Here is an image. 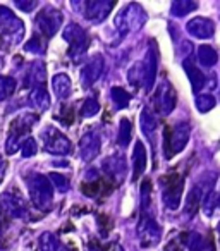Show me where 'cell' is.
I'll use <instances>...</instances> for the list:
<instances>
[{
	"label": "cell",
	"instance_id": "obj_43",
	"mask_svg": "<svg viewBox=\"0 0 220 251\" xmlns=\"http://www.w3.org/2000/svg\"><path fill=\"white\" fill-rule=\"evenodd\" d=\"M4 174H5V160L0 157V182L4 181Z\"/></svg>",
	"mask_w": 220,
	"mask_h": 251
},
{
	"label": "cell",
	"instance_id": "obj_12",
	"mask_svg": "<svg viewBox=\"0 0 220 251\" xmlns=\"http://www.w3.org/2000/svg\"><path fill=\"white\" fill-rule=\"evenodd\" d=\"M114 5H116V2H112V0H88L83 4L84 18L90 19L91 23H101L108 18Z\"/></svg>",
	"mask_w": 220,
	"mask_h": 251
},
{
	"label": "cell",
	"instance_id": "obj_24",
	"mask_svg": "<svg viewBox=\"0 0 220 251\" xmlns=\"http://www.w3.org/2000/svg\"><path fill=\"white\" fill-rule=\"evenodd\" d=\"M140 122H141V129H143V133L151 140V136L155 134V129H157V124H158L155 112L151 110L150 107H145L143 112H141Z\"/></svg>",
	"mask_w": 220,
	"mask_h": 251
},
{
	"label": "cell",
	"instance_id": "obj_23",
	"mask_svg": "<svg viewBox=\"0 0 220 251\" xmlns=\"http://www.w3.org/2000/svg\"><path fill=\"white\" fill-rule=\"evenodd\" d=\"M45 79H47L45 64H43L42 60H36V62H33L31 67H29V71H28V76H26V84L38 88V86H43Z\"/></svg>",
	"mask_w": 220,
	"mask_h": 251
},
{
	"label": "cell",
	"instance_id": "obj_25",
	"mask_svg": "<svg viewBox=\"0 0 220 251\" xmlns=\"http://www.w3.org/2000/svg\"><path fill=\"white\" fill-rule=\"evenodd\" d=\"M29 101H31L33 107H36L38 110H42V112L49 110V107H50V97H49V93H47L45 86L33 88L31 97H29Z\"/></svg>",
	"mask_w": 220,
	"mask_h": 251
},
{
	"label": "cell",
	"instance_id": "obj_42",
	"mask_svg": "<svg viewBox=\"0 0 220 251\" xmlns=\"http://www.w3.org/2000/svg\"><path fill=\"white\" fill-rule=\"evenodd\" d=\"M16 5L21 7L23 11H33L38 4H36V2H29V4H24V2H16Z\"/></svg>",
	"mask_w": 220,
	"mask_h": 251
},
{
	"label": "cell",
	"instance_id": "obj_35",
	"mask_svg": "<svg viewBox=\"0 0 220 251\" xmlns=\"http://www.w3.org/2000/svg\"><path fill=\"white\" fill-rule=\"evenodd\" d=\"M49 181L50 184H52V188L55 189V191L59 193H66L67 189H69V179L66 177V176L62 174H55V172H52V174L49 176Z\"/></svg>",
	"mask_w": 220,
	"mask_h": 251
},
{
	"label": "cell",
	"instance_id": "obj_13",
	"mask_svg": "<svg viewBox=\"0 0 220 251\" xmlns=\"http://www.w3.org/2000/svg\"><path fill=\"white\" fill-rule=\"evenodd\" d=\"M188 33L193 38L198 40H210L215 35V23L208 18H201V16H196V18L189 19L188 25H186Z\"/></svg>",
	"mask_w": 220,
	"mask_h": 251
},
{
	"label": "cell",
	"instance_id": "obj_26",
	"mask_svg": "<svg viewBox=\"0 0 220 251\" xmlns=\"http://www.w3.org/2000/svg\"><path fill=\"white\" fill-rule=\"evenodd\" d=\"M198 4L193 0H174L171 5V14L174 18H184V16L191 14L193 11H196Z\"/></svg>",
	"mask_w": 220,
	"mask_h": 251
},
{
	"label": "cell",
	"instance_id": "obj_37",
	"mask_svg": "<svg viewBox=\"0 0 220 251\" xmlns=\"http://www.w3.org/2000/svg\"><path fill=\"white\" fill-rule=\"evenodd\" d=\"M19 148H21V151H23V157H33V155H36V151H38V145H36V141L33 140V138H26Z\"/></svg>",
	"mask_w": 220,
	"mask_h": 251
},
{
	"label": "cell",
	"instance_id": "obj_44",
	"mask_svg": "<svg viewBox=\"0 0 220 251\" xmlns=\"http://www.w3.org/2000/svg\"><path fill=\"white\" fill-rule=\"evenodd\" d=\"M217 232H219V241H220V222H219V226H217Z\"/></svg>",
	"mask_w": 220,
	"mask_h": 251
},
{
	"label": "cell",
	"instance_id": "obj_10",
	"mask_svg": "<svg viewBox=\"0 0 220 251\" xmlns=\"http://www.w3.org/2000/svg\"><path fill=\"white\" fill-rule=\"evenodd\" d=\"M175 105H177V93H175L174 86L169 81L158 84L157 91H155V108L162 115H171L175 110Z\"/></svg>",
	"mask_w": 220,
	"mask_h": 251
},
{
	"label": "cell",
	"instance_id": "obj_39",
	"mask_svg": "<svg viewBox=\"0 0 220 251\" xmlns=\"http://www.w3.org/2000/svg\"><path fill=\"white\" fill-rule=\"evenodd\" d=\"M24 50H26V52H36V53H40L42 50H45V43H43V40L38 38V36H33V38L29 40L28 43H26Z\"/></svg>",
	"mask_w": 220,
	"mask_h": 251
},
{
	"label": "cell",
	"instance_id": "obj_17",
	"mask_svg": "<svg viewBox=\"0 0 220 251\" xmlns=\"http://www.w3.org/2000/svg\"><path fill=\"white\" fill-rule=\"evenodd\" d=\"M157 69H158V53L155 45H150L147 52V57L143 60V71H145V88L148 91L155 86V79H157Z\"/></svg>",
	"mask_w": 220,
	"mask_h": 251
},
{
	"label": "cell",
	"instance_id": "obj_9",
	"mask_svg": "<svg viewBox=\"0 0 220 251\" xmlns=\"http://www.w3.org/2000/svg\"><path fill=\"white\" fill-rule=\"evenodd\" d=\"M138 239L143 248L157 246L160 243L162 230L150 213H141V219L138 222Z\"/></svg>",
	"mask_w": 220,
	"mask_h": 251
},
{
	"label": "cell",
	"instance_id": "obj_15",
	"mask_svg": "<svg viewBox=\"0 0 220 251\" xmlns=\"http://www.w3.org/2000/svg\"><path fill=\"white\" fill-rule=\"evenodd\" d=\"M100 134L97 131H88V133L83 134L79 141V150H81V158L84 162H91L98 153H100Z\"/></svg>",
	"mask_w": 220,
	"mask_h": 251
},
{
	"label": "cell",
	"instance_id": "obj_8",
	"mask_svg": "<svg viewBox=\"0 0 220 251\" xmlns=\"http://www.w3.org/2000/svg\"><path fill=\"white\" fill-rule=\"evenodd\" d=\"M43 150L52 155H69L73 151V143L67 136H64L55 127H47L42 133Z\"/></svg>",
	"mask_w": 220,
	"mask_h": 251
},
{
	"label": "cell",
	"instance_id": "obj_22",
	"mask_svg": "<svg viewBox=\"0 0 220 251\" xmlns=\"http://www.w3.org/2000/svg\"><path fill=\"white\" fill-rule=\"evenodd\" d=\"M52 90L59 100H67L73 93V81L67 74L60 73L52 77Z\"/></svg>",
	"mask_w": 220,
	"mask_h": 251
},
{
	"label": "cell",
	"instance_id": "obj_3",
	"mask_svg": "<svg viewBox=\"0 0 220 251\" xmlns=\"http://www.w3.org/2000/svg\"><path fill=\"white\" fill-rule=\"evenodd\" d=\"M147 23V14L138 4H127L116 16V28L121 36H126L131 31H140Z\"/></svg>",
	"mask_w": 220,
	"mask_h": 251
},
{
	"label": "cell",
	"instance_id": "obj_5",
	"mask_svg": "<svg viewBox=\"0 0 220 251\" xmlns=\"http://www.w3.org/2000/svg\"><path fill=\"white\" fill-rule=\"evenodd\" d=\"M213 186H215V176L213 174H205L196 181V184L189 191L188 200H186V213L189 217L195 215L196 210L203 205L205 198L212 193Z\"/></svg>",
	"mask_w": 220,
	"mask_h": 251
},
{
	"label": "cell",
	"instance_id": "obj_32",
	"mask_svg": "<svg viewBox=\"0 0 220 251\" xmlns=\"http://www.w3.org/2000/svg\"><path fill=\"white\" fill-rule=\"evenodd\" d=\"M195 103H196V108H198L201 114H206V112H210L215 107L217 100L210 93H199V95H196Z\"/></svg>",
	"mask_w": 220,
	"mask_h": 251
},
{
	"label": "cell",
	"instance_id": "obj_28",
	"mask_svg": "<svg viewBox=\"0 0 220 251\" xmlns=\"http://www.w3.org/2000/svg\"><path fill=\"white\" fill-rule=\"evenodd\" d=\"M198 60L203 67H213L219 62V53L210 45H201L198 49Z\"/></svg>",
	"mask_w": 220,
	"mask_h": 251
},
{
	"label": "cell",
	"instance_id": "obj_33",
	"mask_svg": "<svg viewBox=\"0 0 220 251\" xmlns=\"http://www.w3.org/2000/svg\"><path fill=\"white\" fill-rule=\"evenodd\" d=\"M16 91V79L9 76H0V100L12 97V93Z\"/></svg>",
	"mask_w": 220,
	"mask_h": 251
},
{
	"label": "cell",
	"instance_id": "obj_29",
	"mask_svg": "<svg viewBox=\"0 0 220 251\" xmlns=\"http://www.w3.org/2000/svg\"><path fill=\"white\" fill-rule=\"evenodd\" d=\"M131 138H133V126H131L129 119H121L119 136H117V143H119V147L126 148L127 145H129Z\"/></svg>",
	"mask_w": 220,
	"mask_h": 251
},
{
	"label": "cell",
	"instance_id": "obj_7",
	"mask_svg": "<svg viewBox=\"0 0 220 251\" xmlns=\"http://www.w3.org/2000/svg\"><path fill=\"white\" fill-rule=\"evenodd\" d=\"M24 35V25L11 11L5 9V14L0 16V40L7 45H18Z\"/></svg>",
	"mask_w": 220,
	"mask_h": 251
},
{
	"label": "cell",
	"instance_id": "obj_11",
	"mask_svg": "<svg viewBox=\"0 0 220 251\" xmlns=\"http://www.w3.org/2000/svg\"><path fill=\"white\" fill-rule=\"evenodd\" d=\"M62 21L64 18L60 14V11H57L53 7H43L40 11V14L36 16V26L42 31V35L49 36V38L59 31L60 26H62Z\"/></svg>",
	"mask_w": 220,
	"mask_h": 251
},
{
	"label": "cell",
	"instance_id": "obj_21",
	"mask_svg": "<svg viewBox=\"0 0 220 251\" xmlns=\"http://www.w3.org/2000/svg\"><path fill=\"white\" fill-rule=\"evenodd\" d=\"M88 47H90V38H88L86 31H84V33H81L76 40H73V42L69 43V52H67V55H69V59L73 60L74 64H79L81 60H83L84 53H86Z\"/></svg>",
	"mask_w": 220,
	"mask_h": 251
},
{
	"label": "cell",
	"instance_id": "obj_45",
	"mask_svg": "<svg viewBox=\"0 0 220 251\" xmlns=\"http://www.w3.org/2000/svg\"><path fill=\"white\" fill-rule=\"evenodd\" d=\"M219 91H220V84H219Z\"/></svg>",
	"mask_w": 220,
	"mask_h": 251
},
{
	"label": "cell",
	"instance_id": "obj_14",
	"mask_svg": "<svg viewBox=\"0 0 220 251\" xmlns=\"http://www.w3.org/2000/svg\"><path fill=\"white\" fill-rule=\"evenodd\" d=\"M0 206H2V210H4L5 213H11V215H14V217H24L26 210H28L26 201L23 200V196L19 195L18 189H16L14 193L12 191L5 193V195L2 196V200H0Z\"/></svg>",
	"mask_w": 220,
	"mask_h": 251
},
{
	"label": "cell",
	"instance_id": "obj_4",
	"mask_svg": "<svg viewBox=\"0 0 220 251\" xmlns=\"http://www.w3.org/2000/svg\"><path fill=\"white\" fill-rule=\"evenodd\" d=\"M26 184H28L29 198H31L33 205L38 208H49L53 200V188L49 179L42 174H29Z\"/></svg>",
	"mask_w": 220,
	"mask_h": 251
},
{
	"label": "cell",
	"instance_id": "obj_20",
	"mask_svg": "<svg viewBox=\"0 0 220 251\" xmlns=\"http://www.w3.org/2000/svg\"><path fill=\"white\" fill-rule=\"evenodd\" d=\"M147 164H148L147 148H145L143 141L138 140L134 143V150H133V181H138L143 176V172L147 171Z\"/></svg>",
	"mask_w": 220,
	"mask_h": 251
},
{
	"label": "cell",
	"instance_id": "obj_31",
	"mask_svg": "<svg viewBox=\"0 0 220 251\" xmlns=\"http://www.w3.org/2000/svg\"><path fill=\"white\" fill-rule=\"evenodd\" d=\"M110 97H112V101L116 103L117 108L127 107V105H129V101H131L129 93H127V91L124 90V88H121V86H114L112 90H110Z\"/></svg>",
	"mask_w": 220,
	"mask_h": 251
},
{
	"label": "cell",
	"instance_id": "obj_41",
	"mask_svg": "<svg viewBox=\"0 0 220 251\" xmlns=\"http://www.w3.org/2000/svg\"><path fill=\"white\" fill-rule=\"evenodd\" d=\"M7 213L4 212V210H2V206H0V237H2V234H4V229H5V222H7Z\"/></svg>",
	"mask_w": 220,
	"mask_h": 251
},
{
	"label": "cell",
	"instance_id": "obj_1",
	"mask_svg": "<svg viewBox=\"0 0 220 251\" xmlns=\"http://www.w3.org/2000/svg\"><path fill=\"white\" fill-rule=\"evenodd\" d=\"M189 138H191V126H189V122L186 121L175 122L171 129L165 133V141H164L165 158H172L179 151L184 150L186 145L189 143Z\"/></svg>",
	"mask_w": 220,
	"mask_h": 251
},
{
	"label": "cell",
	"instance_id": "obj_27",
	"mask_svg": "<svg viewBox=\"0 0 220 251\" xmlns=\"http://www.w3.org/2000/svg\"><path fill=\"white\" fill-rule=\"evenodd\" d=\"M40 251H69L57 236L50 232L42 234L40 237Z\"/></svg>",
	"mask_w": 220,
	"mask_h": 251
},
{
	"label": "cell",
	"instance_id": "obj_18",
	"mask_svg": "<svg viewBox=\"0 0 220 251\" xmlns=\"http://www.w3.org/2000/svg\"><path fill=\"white\" fill-rule=\"evenodd\" d=\"M103 169L107 172L108 179H114L116 182H121L126 176V158L122 153H116L108 157L103 162Z\"/></svg>",
	"mask_w": 220,
	"mask_h": 251
},
{
	"label": "cell",
	"instance_id": "obj_6",
	"mask_svg": "<svg viewBox=\"0 0 220 251\" xmlns=\"http://www.w3.org/2000/svg\"><path fill=\"white\" fill-rule=\"evenodd\" d=\"M184 179L179 174H171L162 177V200L169 210H177L181 205Z\"/></svg>",
	"mask_w": 220,
	"mask_h": 251
},
{
	"label": "cell",
	"instance_id": "obj_40",
	"mask_svg": "<svg viewBox=\"0 0 220 251\" xmlns=\"http://www.w3.org/2000/svg\"><path fill=\"white\" fill-rule=\"evenodd\" d=\"M88 251H122V248L114 244V246H108V248H100V246H91Z\"/></svg>",
	"mask_w": 220,
	"mask_h": 251
},
{
	"label": "cell",
	"instance_id": "obj_36",
	"mask_svg": "<svg viewBox=\"0 0 220 251\" xmlns=\"http://www.w3.org/2000/svg\"><path fill=\"white\" fill-rule=\"evenodd\" d=\"M186 248L189 251H203L205 250V241L198 232H191L186 237Z\"/></svg>",
	"mask_w": 220,
	"mask_h": 251
},
{
	"label": "cell",
	"instance_id": "obj_30",
	"mask_svg": "<svg viewBox=\"0 0 220 251\" xmlns=\"http://www.w3.org/2000/svg\"><path fill=\"white\" fill-rule=\"evenodd\" d=\"M127 79L134 88H140L145 83V71H143V62H134L131 66L129 73H127Z\"/></svg>",
	"mask_w": 220,
	"mask_h": 251
},
{
	"label": "cell",
	"instance_id": "obj_38",
	"mask_svg": "<svg viewBox=\"0 0 220 251\" xmlns=\"http://www.w3.org/2000/svg\"><path fill=\"white\" fill-rule=\"evenodd\" d=\"M81 33H84L83 28H79L77 25H74V23H71L69 26H67L66 29H64V38L67 40V42H73V40H76L77 36L81 35Z\"/></svg>",
	"mask_w": 220,
	"mask_h": 251
},
{
	"label": "cell",
	"instance_id": "obj_16",
	"mask_svg": "<svg viewBox=\"0 0 220 251\" xmlns=\"http://www.w3.org/2000/svg\"><path fill=\"white\" fill-rule=\"evenodd\" d=\"M101 73H103V57L97 55L90 62L84 64L83 69H81V84L84 88L93 86L98 81V77L101 76Z\"/></svg>",
	"mask_w": 220,
	"mask_h": 251
},
{
	"label": "cell",
	"instance_id": "obj_2",
	"mask_svg": "<svg viewBox=\"0 0 220 251\" xmlns=\"http://www.w3.org/2000/svg\"><path fill=\"white\" fill-rule=\"evenodd\" d=\"M38 115L31 114V112H24V114L18 115L14 121L11 122V129H9V138L5 143V151L9 155L16 153L21 147V138H24L29 133V129L33 127V124H36Z\"/></svg>",
	"mask_w": 220,
	"mask_h": 251
},
{
	"label": "cell",
	"instance_id": "obj_34",
	"mask_svg": "<svg viewBox=\"0 0 220 251\" xmlns=\"http://www.w3.org/2000/svg\"><path fill=\"white\" fill-rule=\"evenodd\" d=\"M98 110H100L98 100H97V98H93V97H90V98H86V100L83 101V107H81V117L90 119V117H93V115H97Z\"/></svg>",
	"mask_w": 220,
	"mask_h": 251
},
{
	"label": "cell",
	"instance_id": "obj_19",
	"mask_svg": "<svg viewBox=\"0 0 220 251\" xmlns=\"http://www.w3.org/2000/svg\"><path fill=\"white\" fill-rule=\"evenodd\" d=\"M182 67H184L186 74H188V77H189V83H191L193 93L199 95V91H201L203 88L206 86V76L201 73V69H198V67L193 64L191 59H184V60H182Z\"/></svg>",
	"mask_w": 220,
	"mask_h": 251
}]
</instances>
